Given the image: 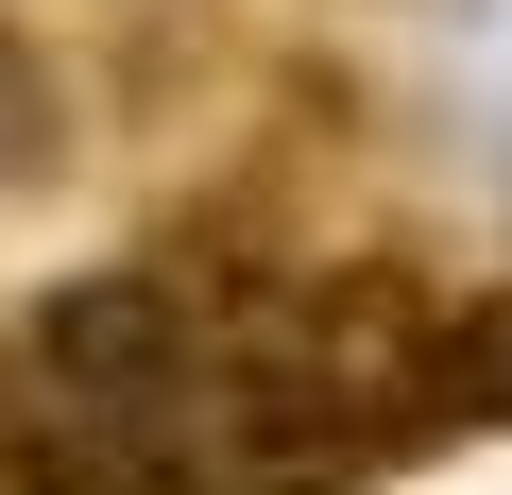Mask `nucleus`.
Wrapping results in <instances>:
<instances>
[{
    "mask_svg": "<svg viewBox=\"0 0 512 495\" xmlns=\"http://www.w3.org/2000/svg\"><path fill=\"white\" fill-rule=\"evenodd\" d=\"M0 495H154L137 461H103L35 376H18V342H0Z\"/></svg>",
    "mask_w": 512,
    "mask_h": 495,
    "instance_id": "nucleus-2",
    "label": "nucleus"
},
{
    "mask_svg": "<svg viewBox=\"0 0 512 495\" xmlns=\"http://www.w3.org/2000/svg\"><path fill=\"white\" fill-rule=\"evenodd\" d=\"M18 376L137 478H222V291L205 274H69L18 325Z\"/></svg>",
    "mask_w": 512,
    "mask_h": 495,
    "instance_id": "nucleus-1",
    "label": "nucleus"
},
{
    "mask_svg": "<svg viewBox=\"0 0 512 495\" xmlns=\"http://www.w3.org/2000/svg\"><path fill=\"white\" fill-rule=\"evenodd\" d=\"M427 427H512V291H444V342H427Z\"/></svg>",
    "mask_w": 512,
    "mask_h": 495,
    "instance_id": "nucleus-3",
    "label": "nucleus"
}]
</instances>
